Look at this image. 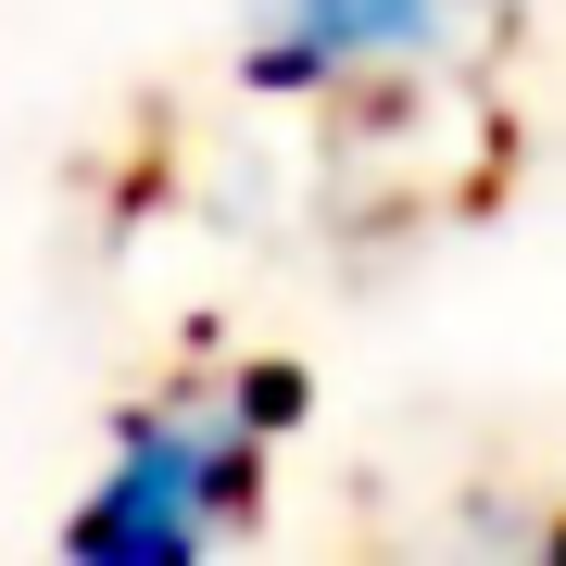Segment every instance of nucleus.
<instances>
[{"label": "nucleus", "instance_id": "f03ea898", "mask_svg": "<svg viewBox=\"0 0 566 566\" xmlns=\"http://www.w3.org/2000/svg\"><path fill=\"white\" fill-rule=\"evenodd\" d=\"M491 13L516 0H252L240 25V88H353V76H390V63H428L453 39H479Z\"/></svg>", "mask_w": 566, "mask_h": 566}, {"label": "nucleus", "instance_id": "f257e3e1", "mask_svg": "<svg viewBox=\"0 0 566 566\" xmlns=\"http://www.w3.org/2000/svg\"><path fill=\"white\" fill-rule=\"evenodd\" d=\"M264 428L227 378H164L151 403L114 416V453L88 479V504L63 516V554L88 566H202L214 542H240L264 504Z\"/></svg>", "mask_w": 566, "mask_h": 566}, {"label": "nucleus", "instance_id": "7ed1b4c3", "mask_svg": "<svg viewBox=\"0 0 566 566\" xmlns=\"http://www.w3.org/2000/svg\"><path fill=\"white\" fill-rule=\"evenodd\" d=\"M542 554H554V566H566V516H554V528H542Z\"/></svg>", "mask_w": 566, "mask_h": 566}]
</instances>
